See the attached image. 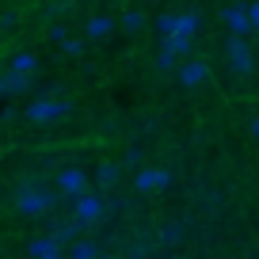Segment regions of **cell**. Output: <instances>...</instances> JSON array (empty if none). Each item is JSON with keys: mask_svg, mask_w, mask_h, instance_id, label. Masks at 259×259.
Masks as SVG:
<instances>
[{"mask_svg": "<svg viewBox=\"0 0 259 259\" xmlns=\"http://www.w3.org/2000/svg\"><path fill=\"white\" fill-rule=\"evenodd\" d=\"M160 240H164V244H179V240H183V225H179V221L164 225V229H160Z\"/></svg>", "mask_w": 259, "mask_h": 259, "instance_id": "ac0fdd59", "label": "cell"}, {"mask_svg": "<svg viewBox=\"0 0 259 259\" xmlns=\"http://www.w3.org/2000/svg\"><path fill=\"white\" fill-rule=\"evenodd\" d=\"M27 88H31V76L27 73H12L8 69V76H4V96H23Z\"/></svg>", "mask_w": 259, "mask_h": 259, "instance_id": "7c38bea8", "label": "cell"}, {"mask_svg": "<svg viewBox=\"0 0 259 259\" xmlns=\"http://www.w3.org/2000/svg\"><path fill=\"white\" fill-rule=\"evenodd\" d=\"M54 206H57V194H50L46 187L23 183L16 191V210L23 213V218H42V213H50Z\"/></svg>", "mask_w": 259, "mask_h": 259, "instance_id": "6da1fadb", "label": "cell"}, {"mask_svg": "<svg viewBox=\"0 0 259 259\" xmlns=\"http://www.w3.org/2000/svg\"><path fill=\"white\" fill-rule=\"evenodd\" d=\"M0 27H16V12H4V16H0Z\"/></svg>", "mask_w": 259, "mask_h": 259, "instance_id": "484cf974", "label": "cell"}, {"mask_svg": "<svg viewBox=\"0 0 259 259\" xmlns=\"http://www.w3.org/2000/svg\"><path fill=\"white\" fill-rule=\"evenodd\" d=\"M176 61H179L176 54H168V50H160V57H156V69H160V73H171V69H176Z\"/></svg>", "mask_w": 259, "mask_h": 259, "instance_id": "ffe728a7", "label": "cell"}, {"mask_svg": "<svg viewBox=\"0 0 259 259\" xmlns=\"http://www.w3.org/2000/svg\"><path fill=\"white\" fill-rule=\"evenodd\" d=\"M54 248H61V244H57L54 236H38V240H31V244H27V251H31V259L46 255V251H54Z\"/></svg>", "mask_w": 259, "mask_h": 259, "instance_id": "2e32d148", "label": "cell"}, {"mask_svg": "<svg viewBox=\"0 0 259 259\" xmlns=\"http://www.w3.org/2000/svg\"><path fill=\"white\" fill-rule=\"evenodd\" d=\"M221 19H225V27H229L233 34H251V16H248V4H225Z\"/></svg>", "mask_w": 259, "mask_h": 259, "instance_id": "ba28073f", "label": "cell"}, {"mask_svg": "<svg viewBox=\"0 0 259 259\" xmlns=\"http://www.w3.org/2000/svg\"><path fill=\"white\" fill-rule=\"evenodd\" d=\"M69 114V99H57V96H46V99H34V103H27L23 118L34 122V126H50V122L65 118Z\"/></svg>", "mask_w": 259, "mask_h": 259, "instance_id": "7a4b0ae2", "label": "cell"}, {"mask_svg": "<svg viewBox=\"0 0 259 259\" xmlns=\"http://www.w3.org/2000/svg\"><path fill=\"white\" fill-rule=\"evenodd\" d=\"M248 16H251V34H259V0H248Z\"/></svg>", "mask_w": 259, "mask_h": 259, "instance_id": "603a6c76", "label": "cell"}, {"mask_svg": "<svg viewBox=\"0 0 259 259\" xmlns=\"http://www.w3.org/2000/svg\"><path fill=\"white\" fill-rule=\"evenodd\" d=\"M198 27H202V19H198V12H179V16H160L156 19V31L160 34H187V38H191V34H198Z\"/></svg>", "mask_w": 259, "mask_h": 259, "instance_id": "5b68a950", "label": "cell"}, {"mask_svg": "<svg viewBox=\"0 0 259 259\" xmlns=\"http://www.w3.org/2000/svg\"><path fill=\"white\" fill-rule=\"evenodd\" d=\"M8 69H12V73H27V76H34V69H38V57L23 50V54H16V57L8 61Z\"/></svg>", "mask_w": 259, "mask_h": 259, "instance_id": "4fadbf2b", "label": "cell"}, {"mask_svg": "<svg viewBox=\"0 0 259 259\" xmlns=\"http://www.w3.org/2000/svg\"><path fill=\"white\" fill-rule=\"evenodd\" d=\"M69 259H99V248L92 240H73L69 244Z\"/></svg>", "mask_w": 259, "mask_h": 259, "instance_id": "9a60e30c", "label": "cell"}, {"mask_svg": "<svg viewBox=\"0 0 259 259\" xmlns=\"http://www.w3.org/2000/svg\"><path fill=\"white\" fill-rule=\"evenodd\" d=\"M65 38H69V31H65V27H61V23H54V42H57V46H61V42H65Z\"/></svg>", "mask_w": 259, "mask_h": 259, "instance_id": "d4e9b609", "label": "cell"}, {"mask_svg": "<svg viewBox=\"0 0 259 259\" xmlns=\"http://www.w3.org/2000/svg\"><path fill=\"white\" fill-rule=\"evenodd\" d=\"M122 164H126V168H138L141 164V149H130V153L122 156Z\"/></svg>", "mask_w": 259, "mask_h": 259, "instance_id": "cb8c5ba5", "label": "cell"}, {"mask_svg": "<svg viewBox=\"0 0 259 259\" xmlns=\"http://www.w3.org/2000/svg\"><path fill=\"white\" fill-rule=\"evenodd\" d=\"M73 218L80 221V229L96 225V221L103 218V198H99V194H92V191L76 194V198H73Z\"/></svg>", "mask_w": 259, "mask_h": 259, "instance_id": "277c9868", "label": "cell"}, {"mask_svg": "<svg viewBox=\"0 0 259 259\" xmlns=\"http://www.w3.org/2000/svg\"><path fill=\"white\" fill-rule=\"evenodd\" d=\"M99 259H114V255H99Z\"/></svg>", "mask_w": 259, "mask_h": 259, "instance_id": "f546056e", "label": "cell"}, {"mask_svg": "<svg viewBox=\"0 0 259 259\" xmlns=\"http://www.w3.org/2000/svg\"><path fill=\"white\" fill-rule=\"evenodd\" d=\"M76 233H80V221H76V218H69V221H54V225H50V236H54L61 248H65V244H73V240H76Z\"/></svg>", "mask_w": 259, "mask_h": 259, "instance_id": "8fae6325", "label": "cell"}, {"mask_svg": "<svg viewBox=\"0 0 259 259\" xmlns=\"http://www.w3.org/2000/svg\"><path fill=\"white\" fill-rule=\"evenodd\" d=\"M118 176H122V168H118V164H103V168L96 171V179H99L103 187H114V183H118Z\"/></svg>", "mask_w": 259, "mask_h": 259, "instance_id": "e0dca14e", "label": "cell"}, {"mask_svg": "<svg viewBox=\"0 0 259 259\" xmlns=\"http://www.w3.org/2000/svg\"><path fill=\"white\" fill-rule=\"evenodd\" d=\"M122 27H126V31H141V27H145V16H141V12H126V16H122Z\"/></svg>", "mask_w": 259, "mask_h": 259, "instance_id": "d6986e66", "label": "cell"}, {"mask_svg": "<svg viewBox=\"0 0 259 259\" xmlns=\"http://www.w3.org/2000/svg\"><path fill=\"white\" fill-rule=\"evenodd\" d=\"M84 191H88V176H84L80 168H65L61 176H57V194H61V198L73 202L76 194H84Z\"/></svg>", "mask_w": 259, "mask_h": 259, "instance_id": "52a82bcc", "label": "cell"}, {"mask_svg": "<svg viewBox=\"0 0 259 259\" xmlns=\"http://www.w3.org/2000/svg\"><path fill=\"white\" fill-rule=\"evenodd\" d=\"M134 187H138L141 194L164 191V187H171V171H168V168H138V176H134Z\"/></svg>", "mask_w": 259, "mask_h": 259, "instance_id": "8992f818", "label": "cell"}, {"mask_svg": "<svg viewBox=\"0 0 259 259\" xmlns=\"http://www.w3.org/2000/svg\"><path fill=\"white\" fill-rule=\"evenodd\" d=\"M38 259H65V251H61V248H54V251H46V255H38Z\"/></svg>", "mask_w": 259, "mask_h": 259, "instance_id": "4316f807", "label": "cell"}, {"mask_svg": "<svg viewBox=\"0 0 259 259\" xmlns=\"http://www.w3.org/2000/svg\"><path fill=\"white\" fill-rule=\"evenodd\" d=\"M206 76H210V65H206V61H187V65H179V80H183L187 88L202 84Z\"/></svg>", "mask_w": 259, "mask_h": 259, "instance_id": "30bf717a", "label": "cell"}, {"mask_svg": "<svg viewBox=\"0 0 259 259\" xmlns=\"http://www.w3.org/2000/svg\"><path fill=\"white\" fill-rule=\"evenodd\" d=\"M0 96H4V76H0Z\"/></svg>", "mask_w": 259, "mask_h": 259, "instance_id": "f1b7e54d", "label": "cell"}, {"mask_svg": "<svg viewBox=\"0 0 259 259\" xmlns=\"http://www.w3.org/2000/svg\"><path fill=\"white\" fill-rule=\"evenodd\" d=\"M251 134H255V138H259V118H255V122H251Z\"/></svg>", "mask_w": 259, "mask_h": 259, "instance_id": "83f0119b", "label": "cell"}, {"mask_svg": "<svg viewBox=\"0 0 259 259\" xmlns=\"http://www.w3.org/2000/svg\"><path fill=\"white\" fill-rule=\"evenodd\" d=\"M65 12H69V0H50L46 16H50V19H57V16H65Z\"/></svg>", "mask_w": 259, "mask_h": 259, "instance_id": "44dd1931", "label": "cell"}, {"mask_svg": "<svg viewBox=\"0 0 259 259\" xmlns=\"http://www.w3.org/2000/svg\"><path fill=\"white\" fill-rule=\"evenodd\" d=\"M61 50H65L69 57H76V54H84V42H80V38H65V42H61Z\"/></svg>", "mask_w": 259, "mask_h": 259, "instance_id": "7402d4cb", "label": "cell"}, {"mask_svg": "<svg viewBox=\"0 0 259 259\" xmlns=\"http://www.w3.org/2000/svg\"><path fill=\"white\" fill-rule=\"evenodd\" d=\"M225 54H229V65H233V73H236V76H248L251 69H255V57H251L248 34H233V31H229Z\"/></svg>", "mask_w": 259, "mask_h": 259, "instance_id": "3957f363", "label": "cell"}, {"mask_svg": "<svg viewBox=\"0 0 259 259\" xmlns=\"http://www.w3.org/2000/svg\"><path fill=\"white\" fill-rule=\"evenodd\" d=\"M107 34H114V19H111V16H92L88 23H84V38L103 42Z\"/></svg>", "mask_w": 259, "mask_h": 259, "instance_id": "9c48e42d", "label": "cell"}, {"mask_svg": "<svg viewBox=\"0 0 259 259\" xmlns=\"http://www.w3.org/2000/svg\"><path fill=\"white\" fill-rule=\"evenodd\" d=\"M164 50H168V54H176V57H187L191 54V38H187V34H164Z\"/></svg>", "mask_w": 259, "mask_h": 259, "instance_id": "5bb4252c", "label": "cell"}]
</instances>
